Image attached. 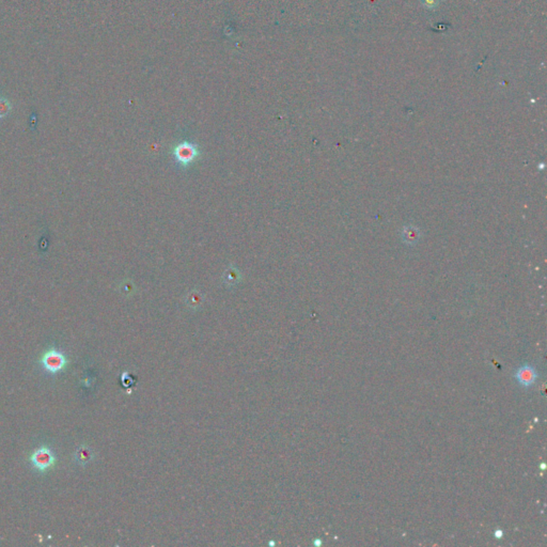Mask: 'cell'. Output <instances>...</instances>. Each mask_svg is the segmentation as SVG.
<instances>
[{"instance_id": "obj_3", "label": "cell", "mask_w": 547, "mask_h": 547, "mask_svg": "<svg viewBox=\"0 0 547 547\" xmlns=\"http://www.w3.org/2000/svg\"><path fill=\"white\" fill-rule=\"evenodd\" d=\"M174 155L182 166H188L200 155V151L197 146L183 142L174 150Z\"/></svg>"}, {"instance_id": "obj_1", "label": "cell", "mask_w": 547, "mask_h": 547, "mask_svg": "<svg viewBox=\"0 0 547 547\" xmlns=\"http://www.w3.org/2000/svg\"><path fill=\"white\" fill-rule=\"evenodd\" d=\"M40 362L42 363V366L45 369V371L51 374L61 372L68 364V360L67 357L64 356V354L55 349L47 351L44 355H43Z\"/></svg>"}, {"instance_id": "obj_6", "label": "cell", "mask_w": 547, "mask_h": 547, "mask_svg": "<svg viewBox=\"0 0 547 547\" xmlns=\"http://www.w3.org/2000/svg\"><path fill=\"white\" fill-rule=\"evenodd\" d=\"M11 109H12V105H11L10 101L5 98H0V118L7 117Z\"/></svg>"}, {"instance_id": "obj_4", "label": "cell", "mask_w": 547, "mask_h": 547, "mask_svg": "<svg viewBox=\"0 0 547 547\" xmlns=\"http://www.w3.org/2000/svg\"><path fill=\"white\" fill-rule=\"evenodd\" d=\"M515 380L517 383L524 388H529L531 386L537 382L539 378V373L534 367L531 364H524L521 368H519L515 372Z\"/></svg>"}, {"instance_id": "obj_5", "label": "cell", "mask_w": 547, "mask_h": 547, "mask_svg": "<svg viewBox=\"0 0 547 547\" xmlns=\"http://www.w3.org/2000/svg\"><path fill=\"white\" fill-rule=\"evenodd\" d=\"M75 456H76V459L79 463L84 464L91 458V452L87 447H80L76 451V453H75Z\"/></svg>"}, {"instance_id": "obj_2", "label": "cell", "mask_w": 547, "mask_h": 547, "mask_svg": "<svg viewBox=\"0 0 547 547\" xmlns=\"http://www.w3.org/2000/svg\"><path fill=\"white\" fill-rule=\"evenodd\" d=\"M30 460L36 469L40 471H46L55 465L56 457L49 448L41 447L32 453Z\"/></svg>"}, {"instance_id": "obj_7", "label": "cell", "mask_w": 547, "mask_h": 547, "mask_svg": "<svg viewBox=\"0 0 547 547\" xmlns=\"http://www.w3.org/2000/svg\"><path fill=\"white\" fill-rule=\"evenodd\" d=\"M502 535H503V531H502V530H500V529H497V530L495 531V537H496V538H498V539H501V537H502Z\"/></svg>"}]
</instances>
